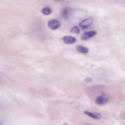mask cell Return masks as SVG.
<instances>
[{
  "mask_svg": "<svg viewBox=\"0 0 125 125\" xmlns=\"http://www.w3.org/2000/svg\"><path fill=\"white\" fill-rule=\"evenodd\" d=\"M71 12V9L69 7H66L63 9L62 12V16L66 20L69 18L70 13Z\"/></svg>",
  "mask_w": 125,
  "mask_h": 125,
  "instance_id": "52a82bcc",
  "label": "cell"
},
{
  "mask_svg": "<svg viewBox=\"0 0 125 125\" xmlns=\"http://www.w3.org/2000/svg\"><path fill=\"white\" fill-rule=\"evenodd\" d=\"M84 113L89 117L95 120H99L102 118V115L99 113L92 112L88 111H84Z\"/></svg>",
  "mask_w": 125,
  "mask_h": 125,
  "instance_id": "8992f818",
  "label": "cell"
},
{
  "mask_svg": "<svg viewBox=\"0 0 125 125\" xmlns=\"http://www.w3.org/2000/svg\"><path fill=\"white\" fill-rule=\"evenodd\" d=\"M3 107H4L3 105L2 104H0V109H2V108H3Z\"/></svg>",
  "mask_w": 125,
  "mask_h": 125,
  "instance_id": "8fae6325",
  "label": "cell"
},
{
  "mask_svg": "<svg viewBox=\"0 0 125 125\" xmlns=\"http://www.w3.org/2000/svg\"><path fill=\"white\" fill-rule=\"evenodd\" d=\"M76 49L78 52L83 54L87 53L89 51L88 48L82 45H77L76 46Z\"/></svg>",
  "mask_w": 125,
  "mask_h": 125,
  "instance_id": "ba28073f",
  "label": "cell"
},
{
  "mask_svg": "<svg viewBox=\"0 0 125 125\" xmlns=\"http://www.w3.org/2000/svg\"><path fill=\"white\" fill-rule=\"evenodd\" d=\"M70 31L71 33H73V34H78L80 33V30L78 26H74L70 29Z\"/></svg>",
  "mask_w": 125,
  "mask_h": 125,
  "instance_id": "30bf717a",
  "label": "cell"
},
{
  "mask_svg": "<svg viewBox=\"0 0 125 125\" xmlns=\"http://www.w3.org/2000/svg\"><path fill=\"white\" fill-rule=\"evenodd\" d=\"M48 27L51 30H55L58 29L60 26V22L56 19H52L48 21L47 23Z\"/></svg>",
  "mask_w": 125,
  "mask_h": 125,
  "instance_id": "6da1fadb",
  "label": "cell"
},
{
  "mask_svg": "<svg viewBox=\"0 0 125 125\" xmlns=\"http://www.w3.org/2000/svg\"><path fill=\"white\" fill-rule=\"evenodd\" d=\"M62 40L63 42L68 44H72L76 42V39L73 36L66 35L64 36L62 38Z\"/></svg>",
  "mask_w": 125,
  "mask_h": 125,
  "instance_id": "5b68a950",
  "label": "cell"
},
{
  "mask_svg": "<svg viewBox=\"0 0 125 125\" xmlns=\"http://www.w3.org/2000/svg\"><path fill=\"white\" fill-rule=\"evenodd\" d=\"M55 1H63L64 0H54Z\"/></svg>",
  "mask_w": 125,
  "mask_h": 125,
  "instance_id": "7c38bea8",
  "label": "cell"
},
{
  "mask_svg": "<svg viewBox=\"0 0 125 125\" xmlns=\"http://www.w3.org/2000/svg\"><path fill=\"white\" fill-rule=\"evenodd\" d=\"M93 23V19L91 18H88L82 21L79 23V26L82 28H86L89 27Z\"/></svg>",
  "mask_w": 125,
  "mask_h": 125,
  "instance_id": "7a4b0ae2",
  "label": "cell"
},
{
  "mask_svg": "<svg viewBox=\"0 0 125 125\" xmlns=\"http://www.w3.org/2000/svg\"><path fill=\"white\" fill-rule=\"evenodd\" d=\"M97 34V32L94 30H91L84 33L81 37V39L83 41L88 40V39L94 37Z\"/></svg>",
  "mask_w": 125,
  "mask_h": 125,
  "instance_id": "277c9868",
  "label": "cell"
},
{
  "mask_svg": "<svg viewBox=\"0 0 125 125\" xmlns=\"http://www.w3.org/2000/svg\"><path fill=\"white\" fill-rule=\"evenodd\" d=\"M52 9L49 7H45L42 9V13L44 15H49L52 13Z\"/></svg>",
  "mask_w": 125,
  "mask_h": 125,
  "instance_id": "9c48e42d",
  "label": "cell"
},
{
  "mask_svg": "<svg viewBox=\"0 0 125 125\" xmlns=\"http://www.w3.org/2000/svg\"><path fill=\"white\" fill-rule=\"evenodd\" d=\"M108 100V97L105 94H102L96 98L95 103L98 105H102L105 104Z\"/></svg>",
  "mask_w": 125,
  "mask_h": 125,
  "instance_id": "3957f363",
  "label": "cell"
}]
</instances>
